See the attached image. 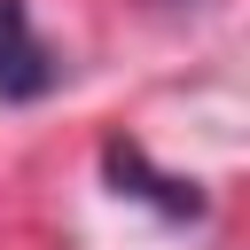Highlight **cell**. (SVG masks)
Wrapping results in <instances>:
<instances>
[{"mask_svg": "<svg viewBox=\"0 0 250 250\" xmlns=\"http://www.w3.org/2000/svg\"><path fill=\"white\" fill-rule=\"evenodd\" d=\"M102 164H109L117 195L156 203L164 219H195V211H203V188H195V180H164V172H148V156H141L133 141H109V148H102Z\"/></svg>", "mask_w": 250, "mask_h": 250, "instance_id": "7a4b0ae2", "label": "cell"}, {"mask_svg": "<svg viewBox=\"0 0 250 250\" xmlns=\"http://www.w3.org/2000/svg\"><path fill=\"white\" fill-rule=\"evenodd\" d=\"M55 86V55L39 47L23 0H0V102H39Z\"/></svg>", "mask_w": 250, "mask_h": 250, "instance_id": "6da1fadb", "label": "cell"}]
</instances>
